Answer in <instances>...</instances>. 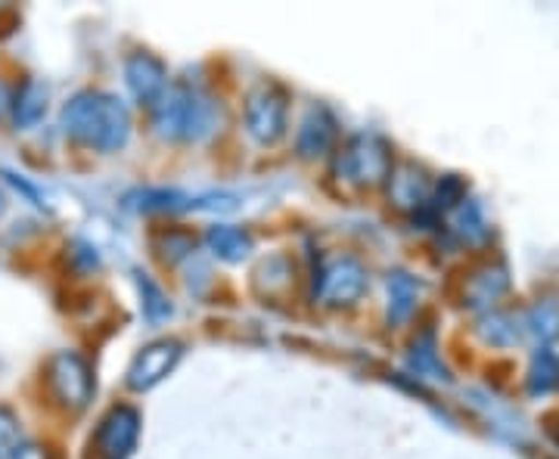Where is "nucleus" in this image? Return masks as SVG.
<instances>
[{
	"mask_svg": "<svg viewBox=\"0 0 559 459\" xmlns=\"http://www.w3.org/2000/svg\"><path fill=\"white\" fill-rule=\"evenodd\" d=\"M124 81L134 94V100L143 106H156L168 87V72H165V62L156 60L153 53L138 50L124 60Z\"/></svg>",
	"mask_w": 559,
	"mask_h": 459,
	"instance_id": "1a4fd4ad",
	"label": "nucleus"
},
{
	"mask_svg": "<svg viewBox=\"0 0 559 459\" xmlns=\"http://www.w3.org/2000/svg\"><path fill=\"white\" fill-rule=\"evenodd\" d=\"M432 196L429 180L423 174V168H417L414 161H404L399 168H392L389 174V200L395 202L404 212H423L426 202Z\"/></svg>",
	"mask_w": 559,
	"mask_h": 459,
	"instance_id": "9b49d317",
	"label": "nucleus"
},
{
	"mask_svg": "<svg viewBox=\"0 0 559 459\" xmlns=\"http://www.w3.org/2000/svg\"><path fill=\"white\" fill-rule=\"evenodd\" d=\"M178 360H180V341L175 339L153 341V345H146L138 358H134V363L128 366V385H131L134 391H146V388L159 385V382L175 370V363H178Z\"/></svg>",
	"mask_w": 559,
	"mask_h": 459,
	"instance_id": "6e6552de",
	"label": "nucleus"
},
{
	"mask_svg": "<svg viewBox=\"0 0 559 459\" xmlns=\"http://www.w3.org/2000/svg\"><path fill=\"white\" fill-rule=\"evenodd\" d=\"M242 119H246V131L252 141L264 143V146L277 143L289 124V94L274 81H261L246 94Z\"/></svg>",
	"mask_w": 559,
	"mask_h": 459,
	"instance_id": "20e7f679",
	"label": "nucleus"
},
{
	"mask_svg": "<svg viewBox=\"0 0 559 459\" xmlns=\"http://www.w3.org/2000/svg\"><path fill=\"white\" fill-rule=\"evenodd\" d=\"M336 143V119L330 109L314 106L305 119H301L299 134H296V153L301 159H318L326 156Z\"/></svg>",
	"mask_w": 559,
	"mask_h": 459,
	"instance_id": "9d476101",
	"label": "nucleus"
},
{
	"mask_svg": "<svg viewBox=\"0 0 559 459\" xmlns=\"http://www.w3.org/2000/svg\"><path fill=\"white\" fill-rule=\"evenodd\" d=\"M156 109V131L168 141H202L218 124V102L190 81L168 84Z\"/></svg>",
	"mask_w": 559,
	"mask_h": 459,
	"instance_id": "f03ea898",
	"label": "nucleus"
},
{
	"mask_svg": "<svg viewBox=\"0 0 559 459\" xmlns=\"http://www.w3.org/2000/svg\"><path fill=\"white\" fill-rule=\"evenodd\" d=\"M454 233H457L463 242H469V245L488 242V237H491V224L485 218L479 202L466 196V200L454 208Z\"/></svg>",
	"mask_w": 559,
	"mask_h": 459,
	"instance_id": "dca6fc26",
	"label": "nucleus"
},
{
	"mask_svg": "<svg viewBox=\"0 0 559 459\" xmlns=\"http://www.w3.org/2000/svg\"><path fill=\"white\" fill-rule=\"evenodd\" d=\"M47 102H50V90H47L44 81H22V87L16 90L13 102H10L16 128H35V124L47 116Z\"/></svg>",
	"mask_w": 559,
	"mask_h": 459,
	"instance_id": "ddd939ff",
	"label": "nucleus"
},
{
	"mask_svg": "<svg viewBox=\"0 0 559 459\" xmlns=\"http://www.w3.org/2000/svg\"><path fill=\"white\" fill-rule=\"evenodd\" d=\"M385 286H389V319H392L395 326H399V323H407V319L414 317V311H417L423 286H419L417 277H411V274H404V270H395Z\"/></svg>",
	"mask_w": 559,
	"mask_h": 459,
	"instance_id": "4468645a",
	"label": "nucleus"
},
{
	"mask_svg": "<svg viewBox=\"0 0 559 459\" xmlns=\"http://www.w3.org/2000/svg\"><path fill=\"white\" fill-rule=\"evenodd\" d=\"M22 447V428L20 416L0 403V459H13Z\"/></svg>",
	"mask_w": 559,
	"mask_h": 459,
	"instance_id": "6ab92c4d",
	"label": "nucleus"
},
{
	"mask_svg": "<svg viewBox=\"0 0 559 459\" xmlns=\"http://www.w3.org/2000/svg\"><path fill=\"white\" fill-rule=\"evenodd\" d=\"M7 109H10V97H7V87L0 81V112H7Z\"/></svg>",
	"mask_w": 559,
	"mask_h": 459,
	"instance_id": "b1692460",
	"label": "nucleus"
},
{
	"mask_svg": "<svg viewBox=\"0 0 559 459\" xmlns=\"http://www.w3.org/2000/svg\"><path fill=\"white\" fill-rule=\"evenodd\" d=\"M392 146L380 134H355L333 159V178L345 190H373L392 174Z\"/></svg>",
	"mask_w": 559,
	"mask_h": 459,
	"instance_id": "7ed1b4c3",
	"label": "nucleus"
},
{
	"mask_svg": "<svg viewBox=\"0 0 559 459\" xmlns=\"http://www.w3.org/2000/svg\"><path fill=\"white\" fill-rule=\"evenodd\" d=\"M47 391L57 407L81 413L94 398V373L91 363L75 351H60L47 363Z\"/></svg>",
	"mask_w": 559,
	"mask_h": 459,
	"instance_id": "39448f33",
	"label": "nucleus"
},
{
	"mask_svg": "<svg viewBox=\"0 0 559 459\" xmlns=\"http://www.w3.org/2000/svg\"><path fill=\"white\" fill-rule=\"evenodd\" d=\"M62 131L87 149L116 153L131 137V112L112 94L81 90L62 106Z\"/></svg>",
	"mask_w": 559,
	"mask_h": 459,
	"instance_id": "f257e3e1",
	"label": "nucleus"
},
{
	"mask_svg": "<svg viewBox=\"0 0 559 459\" xmlns=\"http://www.w3.org/2000/svg\"><path fill=\"white\" fill-rule=\"evenodd\" d=\"M13 459H53V457H50V450H44V447H35V444H22Z\"/></svg>",
	"mask_w": 559,
	"mask_h": 459,
	"instance_id": "5701e85b",
	"label": "nucleus"
},
{
	"mask_svg": "<svg viewBox=\"0 0 559 459\" xmlns=\"http://www.w3.org/2000/svg\"><path fill=\"white\" fill-rule=\"evenodd\" d=\"M411 366L417 370L419 376H432V379H448V370L441 366L439 351H436V336L426 333L423 339H417L414 351H411Z\"/></svg>",
	"mask_w": 559,
	"mask_h": 459,
	"instance_id": "a211bd4d",
	"label": "nucleus"
},
{
	"mask_svg": "<svg viewBox=\"0 0 559 459\" xmlns=\"http://www.w3.org/2000/svg\"><path fill=\"white\" fill-rule=\"evenodd\" d=\"M532 329L538 333L540 339H557L559 336V304L557 301H540L538 307L532 311Z\"/></svg>",
	"mask_w": 559,
	"mask_h": 459,
	"instance_id": "412c9836",
	"label": "nucleus"
},
{
	"mask_svg": "<svg viewBox=\"0 0 559 459\" xmlns=\"http://www.w3.org/2000/svg\"><path fill=\"white\" fill-rule=\"evenodd\" d=\"M550 435H554V440L559 444V420H557V425H550Z\"/></svg>",
	"mask_w": 559,
	"mask_h": 459,
	"instance_id": "393cba45",
	"label": "nucleus"
},
{
	"mask_svg": "<svg viewBox=\"0 0 559 459\" xmlns=\"http://www.w3.org/2000/svg\"><path fill=\"white\" fill-rule=\"evenodd\" d=\"M507 286H510L507 267L503 264H488V267H481L479 274L469 277L463 304H469V307H491L507 292Z\"/></svg>",
	"mask_w": 559,
	"mask_h": 459,
	"instance_id": "f8f14e48",
	"label": "nucleus"
},
{
	"mask_svg": "<svg viewBox=\"0 0 559 459\" xmlns=\"http://www.w3.org/2000/svg\"><path fill=\"white\" fill-rule=\"evenodd\" d=\"M205 240H209V249H212L221 261H230V264L249 258V252H252V237H249L242 227H230V224L212 227Z\"/></svg>",
	"mask_w": 559,
	"mask_h": 459,
	"instance_id": "2eb2a0df",
	"label": "nucleus"
},
{
	"mask_svg": "<svg viewBox=\"0 0 559 459\" xmlns=\"http://www.w3.org/2000/svg\"><path fill=\"white\" fill-rule=\"evenodd\" d=\"M559 388V358L550 348H540L532 358V370H528V391L532 395H550Z\"/></svg>",
	"mask_w": 559,
	"mask_h": 459,
	"instance_id": "f3484780",
	"label": "nucleus"
},
{
	"mask_svg": "<svg viewBox=\"0 0 559 459\" xmlns=\"http://www.w3.org/2000/svg\"><path fill=\"white\" fill-rule=\"evenodd\" d=\"M140 292H143V314L153 319V323H159L162 317H168V314H171V304H168L165 292H162L156 282L146 280V277H140Z\"/></svg>",
	"mask_w": 559,
	"mask_h": 459,
	"instance_id": "4be33fe9",
	"label": "nucleus"
},
{
	"mask_svg": "<svg viewBox=\"0 0 559 459\" xmlns=\"http://www.w3.org/2000/svg\"><path fill=\"white\" fill-rule=\"evenodd\" d=\"M481 336L491 345H516L520 341V329L513 326V319L507 314H488L481 319Z\"/></svg>",
	"mask_w": 559,
	"mask_h": 459,
	"instance_id": "aec40b11",
	"label": "nucleus"
},
{
	"mask_svg": "<svg viewBox=\"0 0 559 459\" xmlns=\"http://www.w3.org/2000/svg\"><path fill=\"white\" fill-rule=\"evenodd\" d=\"M138 438L140 413L128 403H119L103 416L100 428L94 435V454L97 459H128L138 447Z\"/></svg>",
	"mask_w": 559,
	"mask_h": 459,
	"instance_id": "0eeeda50",
	"label": "nucleus"
},
{
	"mask_svg": "<svg viewBox=\"0 0 559 459\" xmlns=\"http://www.w3.org/2000/svg\"><path fill=\"white\" fill-rule=\"evenodd\" d=\"M367 292V270L352 255H336L323 261L314 277V299L330 307H348Z\"/></svg>",
	"mask_w": 559,
	"mask_h": 459,
	"instance_id": "423d86ee",
	"label": "nucleus"
}]
</instances>
